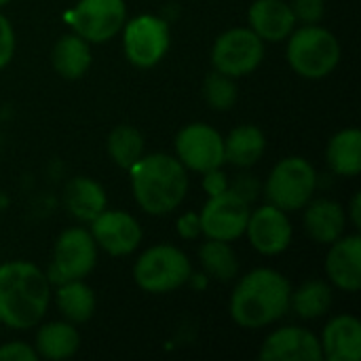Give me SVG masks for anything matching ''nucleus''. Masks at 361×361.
<instances>
[{
    "label": "nucleus",
    "mask_w": 361,
    "mask_h": 361,
    "mask_svg": "<svg viewBox=\"0 0 361 361\" xmlns=\"http://www.w3.org/2000/svg\"><path fill=\"white\" fill-rule=\"evenodd\" d=\"M80 347V334L70 322H49L36 332V353L38 357L51 361L70 360Z\"/></svg>",
    "instance_id": "nucleus-22"
},
{
    "label": "nucleus",
    "mask_w": 361,
    "mask_h": 361,
    "mask_svg": "<svg viewBox=\"0 0 361 361\" xmlns=\"http://www.w3.org/2000/svg\"><path fill=\"white\" fill-rule=\"evenodd\" d=\"M91 237L95 239L97 247H102L110 256H127L135 252L144 239V231L140 222L118 209H104L91 222Z\"/></svg>",
    "instance_id": "nucleus-13"
},
{
    "label": "nucleus",
    "mask_w": 361,
    "mask_h": 361,
    "mask_svg": "<svg viewBox=\"0 0 361 361\" xmlns=\"http://www.w3.org/2000/svg\"><path fill=\"white\" fill-rule=\"evenodd\" d=\"M322 355L328 361L361 360V324L355 315H338L328 322L319 338Z\"/></svg>",
    "instance_id": "nucleus-18"
},
{
    "label": "nucleus",
    "mask_w": 361,
    "mask_h": 361,
    "mask_svg": "<svg viewBox=\"0 0 361 361\" xmlns=\"http://www.w3.org/2000/svg\"><path fill=\"white\" fill-rule=\"evenodd\" d=\"M228 188H231L233 192H237L241 199H245L247 203H252V201H254V197H256V192L260 190V186H258L256 178H252L250 173L239 176L233 184H228Z\"/></svg>",
    "instance_id": "nucleus-33"
},
{
    "label": "nucleus",
    "mask_w": 361,
    "mask_h": 361,
    "mask_svg": "<svg viewBox=\"0 0 361 361\" xmlns=\"http://www.w3.org/2000/svg\"><path fill=\"white\" fill-rule=\"evenodd\" d=\"M250 30L264 42L286 40L296 25V17L286 0H256L247 13Z\"/></svg>",
    "instance_id": "nucleus-17"
},
{
    "label": "nucleus",
    "mask_w": 361,
    "mask_h": 361,
    "mask_svg": "<svg viewBox=\"0 0 361 361\" xmlns=\"http://www.w3.org/2000/svg\"><path fill=\"white\" fill-rule=\"evenodd\" d=\"M110 159L121 169H131L144 154V135L133 125H116L106 142Z\"/></svg>",
    "instance_id": "nucleus-28"
},
{
    "label": "nucleus",
    "mask_w": 361,
    "mask_h": 361,
    "mask_svg": "<svg viewBox=\"0 0 361 361\" xmlns=\"http://www.w3.org/2000/svg\"><path fill=\"white\" fill-rule=\"evenodd\" d=\"M199 260L205 273L220 283H228L239 275V260L228 241L207 239L199 250Z\"/></svg>",
    "instance_id": "nucleus-26"
},
{
    "label": "nucleus",
    "mask_w": 361,
    "mask_h": 361,
    "mask_svg": "<svg viewBox=\"0 0 361 361\" xmlns=\"http://www.w3.org/2000/svg\"><path fill=\"white\" fill-rule=\"evenodd\" d=\"M290 8L296 17V21L305 25L319 23L326 15V0H292Z\"/></svg>",
    "instance_id": "nucleus-30"
},
{
    "label": "nucleus",
    "mask_w": 361,
    "mask_h": 361,
    "mask_svg": "<svg viewBox=\"0 0 361 361\" xmlns=\"http://www.w3.org/2000/svg\"><path fill=\"white\" fill-rule=\"evenodd\" d=\"M332 307V288L326 281L313 279L302 283L290 296V309L302 319H317Z\"/></svg>",
    "instance_id": "nucleus-27"
},
{
    "label": "nucleus",
    "mask_w": 361,
    "mask_h": 361,
    "mask_svg": "<svg viewBox=\"0 0 361 361\" xmlns=\"http://www.w3.org/2000/svg\"><path fill=\"white\" fill-rule=\"evenodd\" d=\"M203 97L207 102L209 108L218 110V112H226L237 104V85L235 78L214 70L205 76L203 80Z\"/></svg>",
    "instance_id": "nucleus-29"
},
{
    "label": "nucleus",
    "mask_w": 361,
    "mask_h": 361,
    "mask_svg": "<svg viewBox=\"0 0 361 361\" xmlns=\"http://www.w3.org/2000/svg\"><path fill=\"white\" fill-rule=\"evenodd\" d=\"M292 286L275 269H254L239 279L231 296V317L245 330L275 324L290 311Z\"/></svg>",
    "instance_id": "nucleus-2"
},
{
    "label": "nucleus",
    "mask_w": 361,
    "mask_h": 361,
    "mask_svg": "<svg viewBox=\"0 0 361 361\" xmlns=\"http://www.w3.org/2000/svg\"><path fill=\"white\" fill-rule=\"evenodd\" d=\"M267 150V137L256 125H239L224 140V163L247 169L256 165Z\"/></svg>",
    "instance_id": "nucleus-23"
},
{
    "label": "nucleus",
    "mask_w": 361,
    "mask_h": 361,
    "mask_svg": "<svg viewBox=\"0 0 361 361\" xmlns=\"http://www.w3.org/2000/svg\"><path fill=\"white\" fill-rule=\"evenodd\" d=\"M264 59V40H260L250 27H233L220 34L212 47L214 70L241 78L252 74Z\"/></svg>",
    "instance_id": "nucleus-8"
},
{
    "label": "nucleus",
    "mask_w": 361,
    "mask_h": 361,
    "mask_svg": "<svg viewBox=\"0 0 361 361\" xmlns=\"http://www.w3.org/2000/svg\"><path fill=\"white\" fill-rule=\"evenodd\" d=\"M15 53V30L11 21L0 13V70L6 68Z\"/></svg>",
    "instance_id": "nucleus-31"
},
{
    "label": "nucleus",
    "mask_w": 361,
    "mask_h": 361,
    "mask_svg": "<svg viewBox=\"0 0 361 361\" xmlns=\"http://www.w3.org/2000/svg\"><path fill=\"white\" fill-rule=\"evenodd\" d=\"M51 302V283L36 264L13 260L0 264V324L30 330L40 324Z\"/></svg>",
    "instance_id": "nucleus-1"
},
{
    "label": "nucleus",
    "mask_w": 361,
    "mask_h": 361,
    "mask_svg": "<svg viewBox=\"0 0 361 361\" xmlns=\"http://www.w3.org/2000/svg\"><path fill=\"white\" fill-rule=\"evenodd\" d=\"M38 353L34 347L25 345V343H6L0 347V361H36Z\"/></svg>",
    "instance_id": "nucleus-32"
},
{
    "label": "nucleus",
    "mask_w": 361,
    "mask_h": 361,
    "mask_svg": "<svg viewBox=\"0 0 361 361\" xmlns=\"http://www.w3.org/2000/svg\"><path fill=\"white\" fill-rule=\"evenodd\" d=\"M317 190V171L302 157L281 159L269 173L264 197L283 212H298L313 199Z\"/></svg>",
    "instance_id": "nucleus-6"
},
{
    "label": "nucleus",
    "mask_w": 361,
    "mask_h": 361,
    "mask_svg": "<svg viewBox=\"0 0 361 361\" xmlns=\"http://www.w3.org/2000/svg\"><path fill=\"white\" fill-rule=\"evenodd\" d=\"M91 61H93L91 44L74 32L63 34L51 51L53 70L61 78H68V80L82 78L87 70L91 68Z\"/></svg>",
    "instance_id": "nucleus-21"
},
{
    "label": "nucleus",
    "mask_w": 361,
    "mask_h": 361,
    "mask_svg": "<svg viewBox=\"0 0 361 361\" xmlns=\"http://www.w3.org/2000/svg\"><path fill=\"white\" fill-rule=\"evenodd\" d=\"M6 2H11V0H0V6H4Z\"/></svg>",
    "instance_id": "nucleus-37"
},
{
    "label": "nucleus",
    "mask_w": 361,
    "mask_h": 361,
    "mask_svg": "<svg viewBox=\"0 0 361 361\" xmlns=\"http://www.w3.org/2000/svg\"><path fill=\"white\" fill-rule=\"evenodd\" d=\"M55 302L59 313L66 317L70 324H85L93 317L95 313V292L82 281H66L55 286Z\"/></svg>",
    "instance_id": "nucleus-25"
},
{
    "label": "nucleus",
    "mask_w": 361,
    "mask_h": 361,
    "mask_svg": "<svg viewBox=\"0 0 361 361\" xmlns=\"http://www.w3.org/2000/svg\"><path fill=\"white\" fill-rule=\"evenodd\" d=\"M127 21L125 0H78L68 13V23L74 34L89 44H102L114 38Z\"/></svg>",
    "instance_id": "nucleus-9"
},
{
    "label": "nucleus",
    "mask_w": 361,
    "mask_h": 361,
    "mask_svg": "<svg viewBox=\"0 0 361 361\" xmlns=\"http://www.w3.org/2000/svg\"><path fill=\"white\" fill-rule=\"evenodd\" d=\"M178 161L197 173L224 165V137L207 123H190L176 135Z\"/></svg>",
    "instance_id": "nucleus-12"
},
{
    "label": "nucleus",
    "mask_w": 361,
    "mask_h": 361,
    "mask_svg": "<svg viewBox=\"0 0 361 361\" xmlns=\"http://www.w3.org/2000/svg\"><path fill=\"white\" fill-rule=\"evenodd\" d=\"M192 277L188 256L169 243H159L142 252L133 264V281L148 294H167L182 288Z\"/></svg>",
    "instance_id": "nucleus-5"
},
{
    "label": "nucleus",
    "mask_w": 361,
    "mask_h": 361,
    "mask_svg": "<svg viewBox=\"0 0 361 361\" xmlns=\"http://www.w3.org/2000/svg\"><path fill=\"white\" fill-rule=\"evenodd\" d=\"M250 212V203L231 188L212 195L199 214L201 233L207 239H220L231 243L245 235Z\"/></svg>",
    "instance_id": "nucleus-11"
},
{
    "label": "nucleus",
    "mask_w": 361,
    "mask_h": 361,
    "mask_svg": "<svg viewBox=\"0 0 361 361\" xmlns=\"http://www.w3.org/2000/svg\"><path fill=\"white\" fill-rule=\"evenodd\" d=\"M349 212H351V222H353V226H355V228H361V195L360 192L353 197Z\"/></svg>",
    "instance_id": "nucleus-36"
},
{
    "label": "nucleus",
    "mask_w": 361,
    "mask_h": 361,
    "mask_svg": "<svg viewBox=\"0 0 361 361\" xmlns=\"http://www.w3.org/2000/svg\"><path fill=\"white\" fill-rule=\"evenodd\" d=\"M326 275L343 292H360L361 288V237L343 235L330 243L326 256Z\"/></svg>",
    "instance_id": "nucleus-16"
},
{
    "label": "nucleus",
    "mask_w": 361,
    "mask_h": 361,
    "mask_svg": "<svg viewBox=\"0 0 361 361\" xmlns=\"http://www.w3.org/2000/svg\"><path fill=\"white\" fill-rule=\"evenodd\" d=\"M245 235L256 252L264 256H277L290 247L294 228L288 218V212L267 203L250 212Z\"/></svg>",
    "instance_id": "nucleus-14"
},
{
    "label": "nucleus",
    "mask_w": 361,
    "mask_h": 361,
    "mask_svg": "<svg viewBox=\"0 0 361 361\" xmlns=\"http://www.w3.org/2000/svg\"><path fill=\"white\" fill-rule=\"evenodd\" d=\"M260 360L264 361H322L319 338L298 326H286L267 336L260 349Z\"/></svg>",
    "instance_id": "nucleus-15"
},
{
    "label": "nucleus",
    "mask_w": 361,
    "mask_h": 361,
    "mask_svg": "<svg viewBox=\"0 0 361 361\" xmlns=\"http://www.w3.org/2000/svg\"><path fill=\"white\" fill-rule=\"evenodd\" d=\"M169 25L157 15H140L123 25L125 57L137 68L157 66L169 51Z\"/></svg>",
    "instance_id": "nucleus-10"
},
{
    "label": "nucleus",
    "mask_w": 361,
    "mask_h": 361,
    "mask_svg": "<svg viewBox=\"0 0 361 361\" xmlns=\"http://www.w3.org/2000/svg\"><path fill=\"white\" fill-rule=\"evenodd\" d=\"M178 235L182 239H197L201 235V222H199V214L186 212L184 216L178 218Z\"/></svg>",
    "instance_id": "nucleus-34"
},
{
    "label": "nucleus",
    "mask_w": 361,
    "mask_h": 361,
    "mask_svg": "<svg viewBox=\"0 0 361 361\" xmlns=\"http://www.w3.org/2000/svg\"><path fill=\"white\" fill-rule=\"evenodd\" d=\"M63 205H66L68 214L74 216L76 220L91 222L108 207V199H106V190L99 182L78 176L66 184Z\"/></svg>",
    "instance_id": "nucleus-20"
},
{
    "label": "nucleus",
    "mask_w": 361,
    "mask_h": 361,
    "mask_svg": "<svg viewBox=\"0 0 361 361\" xmlns=\"http://www.w3.org/2000/svg\"><path fill=\"white\" fill-rule=\"evenodd\" d=\"M135 203L150 216H167L188 192V169L171 154H142L129 169Z\"/></svg>",
    "instance_id": "nucleus-3"
},
{
    "label": "nucleus",
    "mask_w": 361,
    "mask_h": 361,
    "mask_svg": "<svg viewBox=\"0 0 361 361\" xmlns=\"http://www.w3.org/2000/svg\"><path fill=\"white\" fill-rule=\"evenodd\" d=\"M203 188L205 192L212 197V195H218V192H224L228 188V180L226 176L218 169H212V171H205L203 173Z\"/></svg>",
    "instance_id": "nucleus-35"
},
{
    "label": "nucleus",
    "mask_w": 361,
    "mask_h": 361,
    "mask_svg": "<svg viewBox=\"0 0 361 361\" xmlns=\"http://www.w3.org/2000/svg\"><path fill=\"white\" fill-rule=\"evenodd\" d=\"M97 264V243L87 228H66L53 245V256L47 269L51 286L85 279Z\"/></svg>",
    "instance_id": "nucleus-7"
},
{
    "label": "nucleus",
    "mask_w": 361,
    "mask_h": 361,
    "mask_svg": "<svg viewBox=\"0 0 361 361\" xmlns=\"http://www.w3.org/2000/svg\"><path fill=\"white\" fill-rule=\"evenodd\" d=\"M326 161L336 176L355 178L361 171V131L351 127L338 131L326 148Z\"/></svg>",
    "instance_id": "nucleus-24"
},
{
    "label": "nucleus",
    "mask_w": 361,
    "mask_h": 361,
    "mask_svg": "<svg viewBox=\"0 0 361 361\" xmlns=\"http://www.w3.org/2000/svg\"><path fill=\"white\" fill-rule=\"evenodd\" d=\"M286 40H288V49H286L288 63L302 78L309 80L326 78L328 74L334 72V68L341 61L338 38L330 30L317 23L294 30Z\"/></svg>",
    "instance_id": "nucleus-4"
},
{
    "label": "nucleus",
    "mask_w": 361,
    "mask_h": 361,
    "mask_svg": "<svg viewBox=\"0 0 361 361\" xmlns=\"http://www.w3.org/2000/svg\"><path fill=\"white\" fill-rule=\"evenodd\" d=\"M347 214L341 203L332 199H311L305 205V231L322 245H330L345 235Z\"/></svg>",
    "instance_id": "nucleus-19"
}]
</instances>
